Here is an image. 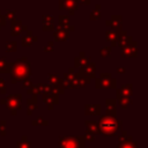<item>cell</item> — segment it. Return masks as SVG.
<instances>
[{
	"label": "cell",
	"mask_w": 148,
	"mask_h": 148,
	"mask_svg": "<svg viewBox=\"0 0 148 148\" xmlns=\"http://www.w3.org/2000/svg\"><path fill=\"white\" fill-rule=\"evenodd\" d=\"M120 123L118 120H116L114 116H103L101 118V121H99V132L103 134V135H114L118 127H119Z\"/></svg>",
	"instance_id": "obj_1"
},
{
	"label": "cell",
	"mask_w": 148,
	"mask_h": 148,
	"mask_svg": "<svg viewBox=\"0 0 148 148\" xmlns=\"http://www.w3.org/2000/svg\"><path fill=\"white\" fill-rule=\"evenodd\" d=\"M30 74L29 71V62L25 61V59H20L15 65H14V69H13V82H15L16 80H23L25 77H28Z\"/></svg>",
	"instance_id": "obj_2"
},
{
	"label": "cell",
	"mask_w": 148,
	"mask_h": 148,
	"mask_svg": "<svg viewBox=\"0 0 148 148\" xmlns=\"http://www.w3.org/2000/svg\"><path fill=\"white\" fill-rule=\"evenodd\" d=\"M60 148H82V138H62Z\"/></svg>",
	"instance_id": "obj_3"
},
{
	"label": "cell",
	"mask_w": 148,
	"mask_h": 148,
	"mask_svg": "<svg viewBox=\"0 0 148 148\" xmlns=\"http://www.w3.org/2000/svg\"><path fill=\"white\" fill-rule=\"evenodd\" d=\"M119 140H120V143L118 145V148H138L136 142L131 141V138H128L125 132L121 134V138Z\"/></svg>",
	"instance_id": "obj_4"
},
{
	"label": "cell",
	"mask_w": 148,
	"mask_h": 148,
	"mask_svg": "<svg viewBox=\"0 0 148 148\" xmlns=\"http://www.w3.org/2000/svg\"><path fill=\"white\" fill-rule=\"evenodd\" d=\"M101 82H102V87H103V88L114 87L113 84H111V82H112V83H114V80H113V79H111L109 75H102V76H101V80H98V81H97V83H101Z\"/></svg>",
	"instance_id": "obj_5"
},
{
	"label": "cell",
	"mask_w": 148,
	"mask_h": 148,
	"mask_svg": "<svg viewBox=\"0 0 148 148\" xmlns=\"http://www.w3.org/2000/svg\"><path fill=\"white\" fill-rule=\"evenodd\" d=\"M136 54V47H135V44L133 43V46H131L130 44L128 45H125L124 46V51H123V56L124 57H135Z\"/></svg>",
	"instance_id": "obj_6"
},
{
	"label": "cell",
	"mask_w": 148,
	"mask_h": 148,
	"mask_svg": "<svg viewBox=\"0 0 148 148\" xmlns=\"http://www.w3.org/2000/svg\"><path fill=\"white\" fill-rule=\"evenodd\" d=\"M17 98H21V96H10L8 97V108L13 109V108H16V109H20L21 105H20V102L17 101Z\"/></svg>",
	"instance_id": "obj_7"
},
{
	"label": "cell",
	"mask_w": 148,
	"mask_h": 148,
	"mask_svg": "<svg viewBox=\"0 0 148 148\" xmlns=\"http://www.w3.org/2000/svg\"><path fill=\"white\" fill-rule=\"evenodd\" d=\"M87 126H88V132L91 133V134H95V133L99 132L98 124L95 123V121H87Z\"/></svg>",
	"instance_id": "obj_8"
},
{
	"label": "cell",
	"mask_w": 148,
	"mask_h": 148,
	"mask_svg": "<svg viewBox=\"0 0 148 148\" xmlns=\"http://www.w3.org/2000/svg\"><path fill=\"white\" fill-rule=\"evenodd\" d=\"M61 3L64 2V6H65V8L66 9H69V10H75L76 9V0H61L60 1Z\"/></svg>",
	"instance_id": "obj_9"
},
{
	"label": "cell",
	"mask_w": 148,
	"mask_h": 148,
	"mask_svg": "<svg viewBox=\"0 0 148 148\" xmlns=\"http://www.w3.org/2000/svg\"><path fill=\"white\" fill-rule=\"evenodd\" d=\"M108 24H111L112 27H119L120 24H121V17L120 16H114L113 18H112V21H109L108 22Z\"/></svg>",
	"instance_id": "obj_10"
},
{
	"label": "cell",
	"mask_w": 148,
	"mask_h": 148,
	"mask_svg": "<svg viewBox=\"0 0 148 148\" xmlns=\"http://www.w3.org/2000/svg\"><path fill=\"white\" fill-rule=\"evenodd\" d=\"M54 37H57L58 40H61V39H66L67 38V34L65 32V30L60 29L57 31V34H54Z\"/></svg>",
	"instance_id": "obj_11"
},
{
	"label": "cell",
	"mask_w": 148,
	"mask_h": 148,
	"mask_svg": "<svg viewBox=\"0 0 148 148\" xmlns=\"http://www.w3.org/2000/svg\"><path fill=\"white\" fill-rule=\"evenodd\" d=\"M94 72H95V64H88V66H87V74L89 75V76H91V75H94Z\"/></svg>",
	"instance_id": "obj_12"
},
{
	"label": "cell",
	"mask_w": 148,
	"mask_h": 148,
	"mask_svg": "<svg viewBox=\"0 0 148 148\" xmlns=\"http://www.w3.org/2000/svg\"><path fill=\"white\" fill-rule=\"evenodd\" d=\"M97 9L94 12V13H91V15H90V17H91V20H97V18H99V16H101V14H99V6H97L96 7Z\"/></svg>",
	"instance_id": "obj_13"
},
{
	"label": "cell",
	"mask_w": 148,
	"mask_h": 148,
	"mask_svg": "<svg viewBox=\"0 0 148 148\" xmlns=\"http://www.w3.org/2000/svg\"><path fill=\"white\" fill-rule=\"evenodd\" d=\"M17 148H31V147H30V143L28 141H25V142H18Z\"/></svg>",
	"instance_id": "obj_14"
},
{
	"label": "cell",
	"mask_w": 148,
	"mask_h": 148,
	"mask_svg": "<svg viewBox=\"0 0 148 148\" xmlns=\"http://www.w3.org/2000/svg\"><path fill=\"white\" fill-rule=\"evenodd\" d=\"M8 66V64L3 60V59H0V71H7L5 67H7Z\"/></svg>",
	"instance_id": "obj_15"
},
{
	"label": "cell",
	"mask_w": 148,
	"mask_h": 148,
	"mask_svg": "<svg viewBox=\"0 0 148 148\" xmlns=\"http://www.w3.org/2000/svg\"><path fill=\"white\" fill-rule=\"evenodd\" d=\"M6 45H7V46H9V45H10V47H7V51H15V50H16V47L14 46V45H16V43H15V42H12L10 44H9V43H7Z\"/></svg>",
	"instance_id": "obj_16"
},
{
	"label": "cell",
	"mask_w": 148,
	"mask_h": 148,
	"mask_svg": "<svg viewBox=\"0 0 148 148\" xmlns=\"http://www.w3.org/2000/svg\"><path fill=\"white\" fill-rule=\"evenodd\" d=\"M111 51V47H106V49H104V50H102L101 51V54L103 56V57H106L108 56V53Z\"/></svg>",
	"instance_id": "obj_17"
},
{
	"label": "cell",
	"mask_w": 148,
	"mask_h": 148,
	"mask_svg": "<svg viewBox=\"0 0 148 148\" xmlns=\"http://www.w3.org/2000/svg\"><path fill=\"white\" fill-rule=\"evenodd\" d=\"M0 82H1V91H2V92H5V84H3V81H2V80H0Z\"/></svg>",
	"instance_id": "obj_18"
}]
</instances>
